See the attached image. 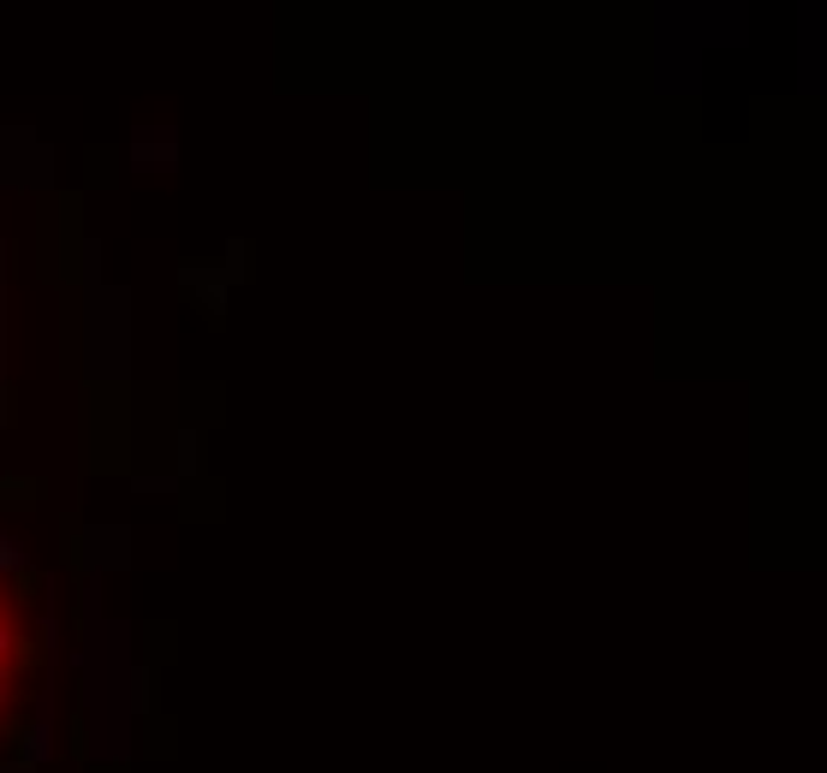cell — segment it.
Masks as SVG:
<instances>
[{
	"mask_svg": "<svg viewBox=\"0 0 827 773\" xmlns=\"http://www.w3.org/2000/svg\"><path fill=\"white\" fill-rule=\"evenodd\" d=\"M19 667H24V613L7 595V583H0V714H7V702H12Z\"/></svg>",
	"mask_w": 827,
	"mask_h": 773,
	"instance_id": "1",
	"label": "cell"
}]
</instances>
